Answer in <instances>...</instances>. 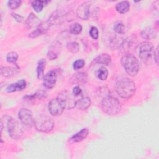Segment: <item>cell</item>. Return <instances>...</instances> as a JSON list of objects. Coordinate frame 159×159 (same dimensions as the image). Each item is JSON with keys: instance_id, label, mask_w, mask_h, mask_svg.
<instances>
[{"instance_id": "cell-1", "label": "cell", "mask_w": 159, "mask_h": 159, "mask_svg": "<svg viewBox=\"0 0 159 159\" xmlns=\"http://www.w3.org/2000/svg\"><path fill=\"white\" fill-rule=\"evenodd\" d=\"M116 92L123 99H129L133 96L136 91L134 81L129 78L121 76L117 78L116 83Z\"/></svg>"}, {"instance_id": "cell-2", "label": "cell", "mask_w": 159, "mask_h": 159, "mask_svg": "<svg viewBox=\"0 0 159 159\" xmlns=\"http://www.w3.org/2000/svg\"><path fill=\"white\" fill-rule=\"evenodd\" d=\"M121 63L126 73L130 76H135L139 70V62L137 58L131 53H126L121 58Z\"/></svg>"}, {"instance_id": "cell-3", "label": "cell", "mask_w": 159, "mask_h": 159, "mask_svg": "<svg viewBox=\"0 0 159 159\" xmlns=\"http://www.w3.org/2000/svg\"><path fill=\"white\" fill-rule=\"evenodd\" d=\"M101 108L105 113L113 116L120 112L122 106L116 98L109 95L103 98L101 102Z\"/></svg>"}, {"instance_id": "cell-4", "label": "cell", "mask_w": 159, "mask_h": 159, "mask_svg": "<svg viewBox=\"0 0 159 159\" xmlns=\"http://www.w3.org/2000/svg\"><path fill=\"white\" fill-rule=\"evenodd\" d=\"M34 125L39 132H48L53 129L54 121L46 114H39L34 119Z\"/></svg>"}, {"instance_id": "cell-5", "label": "cell", "mask_w": 159, "mask_h": 159, "mask_svg": "<svg viewBox=\"0 0 159 159\" xmlns=\"http://www.w3.org/2000/svg\"><path fill=\"white\" fill-rule=\"evenodd\" d=\"M153 50V44L148 41L140 42L136 47V52L139 58L143 61L147 62L150 59Z\"/></svg>"}, {"instance_id": "cell-6", "label": "cell", "mask_w": 159, "mask_h": 159, "mask_svg": "<svg viewBox=\"0 0 159 159\" xmlns=\"http://www.w3.org/2000/svg\"><path fill=\"white\" fill-rule=\"evenodd\" d=\"M7 129L9 136L14 140L20 139L24 134L23 129L20 124L11 117H8L7 120Z\"/></svg>"}, {"instance_id": "cell-7", "label": "cell", "mask_w": 159, "mask_h": 159, "mask_svg": "<svg viewBox=\"0 0 159 159\" xmlns=\"http://www.w3.org/2000/svg\"><path fill=\"white\" fill-rule=\"evenodd\" d=\"M65 109V107L63 103L57 97L51 99L48 103L49 112L53 116H58L61 115Z\"/></svg>"}, {"instance_id": "cell-8", "label": "cell", "mask_w": 159, "mask_h": 159, "mask_svg": "<svg viewBox=\"0 0 159 159\" xmlns=\"http://www.w3.org/2000/svg\"><path fill=\"white\" fill-rule=\"evenodd\" d=\"M19 119L21 123L27 127H32L34 125V119L32 112L26 108H22L19 111Z\"/></svg>"}, {"instance_id": "cell-9", "label": "cell", "mask_w": 159, "mask_h": 159, "mask_svg": "<svg viewBox=\"0 0 159 159\" xmlns=\"http://www.w3.org/2000/svg\"><path fill=\"white\" fill-rule=\"evenodd\" d=\"M57 98H59L61 101L63 103L65 109H70L75 107L76 100L71 96V94L67 91H63L60 92Z\"/></svg>"}, {"instance_id": "cell-10", "label": "cell", "mask_w": 159, "mask_h": 159, "mask_svg": "<svg viewBox=\"0 0 159 159\" xmlns=\"http://www.w3.org/2000/svg\"><path fill=\"white\" fill-rule=\"evenodd\" d=\"M90 3L88 1L84 2L79 6L76 10V16L78 18L86 20H88L90 16Z\"/></svg>"}, {"instance_id": "cell-11", "label": "cell", "mask_w": 159, "mask_h": 159, "mask_svg": "<svg viewBox=\"0 0 159 159\" xmlns=\"http://www.w3.org/2000/svg\"><path fill=\"white\" fill-rule=\"evenodd\" d=\"M57 81V75L54 70L47 72L43 78V84L47 88H52Z\"/></svg>"}, {"instance_id": "cell-12", "label": "cell", "mask_w": 159, "mask_h": 159, "mask_svg": "<svg viewBox=\"0 0 159 159\" xmlns=\"http://www.w3.org/2000/svg\"><path fill=\"white\" fill-rule=\"evenodd\" d=\"M50 26V25L48 24L47 22L40 23V24L37 27V29L29 34V37L30 38L37 37L38 36L44 34Z\"/></svg>"}, {"instance_id": "cell-13", "label": "cell", "mask_w": 159, "mask_h": 159, "mask_svg": "<svg viewBox=\"0 0 159 159\" xmlns=\"http://www.w3.org/2000/svg\"><path fill=\"white\" fill-rule=\"evenodd\" d=\"M26 87V81L22 79L16 83H12L7 86L6 88V90L7 93H12L15 91H21L24 89Z\"/></svg>"}, {"instance_id": "cell-14", "label": "cell", "mask_w": 159, "mask_h": 159, "mask_svg": "<svg viewBox=\"0 0 159 159\" xmlns=\"http://www.w3.org/2000/svg\"><path fill=\"white\" fill-rule=\"evenodd\" d=\"M39 24H40L39 19L35 15H34V14L30 13L25 22V28L27 29H32L35 26L37 27Z\"/></svg>"}, {"instance_id": "cell-15", "label": "cell", "mask_w": 159, "mask_h": 159, "mask_svg": "<svg viewBox=\"0 0 159 159\" xmlns=\"http://www.w3.org/2000/svg\"><path fill=\"white\" fill-rule=\"evenodd\" d=\"M19 72V68L9 66H2L1 68V75L2 76L9 78L16 75Z\"/></svg>"}, {"instance_id": "cell-16", "label": "cell", "mask_w": 159, "mask_h": 159, "mask_svg": "<svg viewBox=\"0 0 159 159\" xmlns=\"http://www.w3.org/2000/svg\"><path fill=\"white\" fill-rule=\"evenodd\" d=\"M89 130L87 128H84L81 129L78 132L74 134L70 139V140L73 142H79L84 140L88 135Z\"/></svg>"}, {"instance_id": "cell-17", "label": "cell", "mask_w": 159, "mask_h": 159, "mask_svg": "<svg viewBox=\"0 0 159 159\" xmlns=\"http://www.w3.org/2000/svg\"><path fill=\"white\" fill-rule=\"evenodd\" d=\"M157 35V32L155 29L148 27L143 29L140 32V36L142 38L147 40H150L155 38Z\"/></svg>"}, {"instance_id": "cell-18", "label": "cell", "mask_w": 159, "mask_h": 159, "mask_svg": "<svg viewBox=\"0 0 159 159\" xmlns=\"http://www.w3.org/2000/svg\"><path fill=\"white\" fill-rule=\"evenodd\" d=\"M70 81L76 84H84L87 81V75L83 72H78L71 76Z\"/></svg>"}, {"instance_id": "cell-19", "label": "cell", "mask_w": 159, "mask_h": 159, "mask_svg": "<svg viewBox=\"0 0 159 159\" xmlns=\"http://www.w3.org/2000/svg\"><path fill=\"white\" fill-rule=\"evenodd\" d=\"M91 101L88 97H83L81 99L76 100L75 107L80 110H85L91 105Z\"/></svg>"}, {"instance_id": "cell-20", "label": "cell", "mask_w": 159, "mask_h": 159, "mask_svg": "<svg viewBox=\"0 0 159 159\" xmlns=\"http://www.w3.org/2000/svg\"><path fill=\"white\" fill-rule=\"evenodd\" d=\"M94 62L98 64H102L105 65H109L111 62V58L110 55L107 53H102L94 59Z\"/></svg>"}, {"instance_id": "cell-21", "label": "cell", "mask_w": 159, "mask_h": 159, "mask_svg": "<svg viewBox=\"0 0 159 159\" xmlns=\"http://www.w3.org/2000/svg\"><path fill=\"white\" fill-rule=\"evenodd\" d=\"M116 11L120 14H125L130 9V3L127 1H122L116 5Z\"/></svg>"}, {"instance_id": "cell-22", "label": "cell", "mask_w": 159, "mask_h": 159, "mask_svg": "<svg viewBox=\"0 0 159 159\" xmlns=\"http://www.w3.org/2000/svg\"><path fill=\"white\" fill-rule=\"evenodd\" d=\"M45 65L46 60L44 58H42L38 61L36 71L37 78L39 80L42 79L44 76V70L45 68Z\"/></svg>"}, {"instance_id": "cell-23", "label": "cell", "mask_w": 159, "mask_h": 159, "mask_svg": "<svg viewBox=\"0 0 159 159\" xmlns=\"http://www.w3.org/2000/svg\"><path fill=\"white\" fill-rule=\"evenodd\" d=\"M50 1H40V0H35L32 1L31 5L34 11L37 12H40L42 11L44 5L49 2Z\"/></svg>"}, {"instance_id": "cell-24", "label": "cell", "mask_w": 159, "mask_h": 159, "mask_svg": "<svg viewBox=\"0 0 159 159\" xmlns=\"http://www.w3.org/2000/svg\"><path fill=\"white\" fill-rule=\"evenodd\" d=\"M45 96H46V93L45 91H39L33 94L27 95V96H24V99L25 100H28V101H33V100H35V99H42V98L45 97Z\"/></svg>"}, {"instance_id": "cell-25", "label": "cell", "mask_w": 159, "mask_h": 159, "mask_svg": "<svg viewBox=\"0 0 159 159\" xmlns=\"http://www.w3.org/2000/svg\"><path fill=\"white\" fill-rule=\"evenodd\" d=\"M96 76L98 78H99V80L102 81H104L107 79L108 76V71L105 67L101 66L97 70Z\"/></svg>"}, {"instance_id": "cell-26", "label": "cell", "mask_w": 159, "mask_h": 159, "mask_svg": "<svg viewBox=\"0 0 159 159\" xmlns=\"http://www.w3.org/2000/svg\"><path fill=\"white\" fill-rule=\"evenodd\" d=\"M69 30L73 35H78L82 31V26L79 23H74L70 26Z\"/></svg>"}, {"instance_id": "cell-27", "label": "cell", "mask_w": 159, "mask_h": 159, "mask_svg": "<svg viewBox=\"0 0 159 159\" xmlns=\"http://www.w3.org/2000/svg\"><path fill=\"white\" fill-rule=\"evenodd\" d=\"M67 49L71 53H75L80 50V45L76 42H70L66 44Z\"/></svg>"}, {"instance_id": "cell-28", "label": "cell", "mask_w": 159, "mask_h": 159, "mask_svg": "<svg viewBox=\"0 0 159 159\" xmlns=\"http://www.w3.org/2000/svg\"><path fill=\"white\" fill-rule=\"evenodd\" d=\"M113 29H114V30L119 34H123L125 33V25L121 22H118L116 23L113 27Z\"/></svg>"}, {"instance_id": "cell-29", "label": "cell", "mask_w": 159, "mask_h": 159, "mask_svg": "<svg viewBox=\"0 0 159 159\" xmlns=\"http://www.w3.org/2000/svg\"><path fill=\"white\" fill-rule=\"evenodd\" d=\"M18 59V54L15 52H9L6 55V60L9 63H15Z\"/></svg>"}, {"instance_id": "cell-30", "label": "cell", "mask_w": 159, "mask_h": 159, "mask_svg": "<svg viewBox=\"0 0 159 159\" xmlns=\"http://www.w3.org/2000/svg\"><path fill=\"white\" fill-rule=\"evenodd\" d=\"M97 95L99 97H102L104 98L110 95V91L109 89L106 86L101 87L97 90Z\"/></svg>"}, {"instance_id": "cell-31", "label": "cell", "mask_w": 159, "mask_h": 159, "mask_svg": "<svg viewBox=\"0 0 159 159\" xmlns=\"http://www.w3.org/2000/svg\"><path fill=\"white\" fill-rule=\"evenodd\" d=\"M20 4L21 1L19 0H11L7 2V6L11 9H16L18 8Z\"/></svg>"}, {"instance_id": "cell-32", "label": "cell", "mask_w": 159, "mask_h": 159, "mask_svg": "<svg viewBox=\"0 0 159 159\" xmlns=\"http://www.w3.org/2000/svg\"><path fill=\"white\" fill-rule=\"evenodd\" d=\"M85 65V61L83 59H78L76 60L73 65V67L74 70H77L82 68Z\"/></svg>"}, {"instance_id": "cell-33", "label": "cell", "mask_w": 159, "mask_h": 159, "mask_svg": "<svg viewBox=\"0 0 159 159\" xmlns=\"http://www.w3.org/2000/svg\"><path fill=\"white\" fill-rule=\"evenodd\" d=\"M89 35L93 39H94V40L98 39V38L99 37L98 29L94 26L91 27L89 30Z\"/></svg>"}, {"instance_id": "cell-34", "label": "cell", "mask_w": 159, "mask_h": 159, "mask_svg": "<svg viewBox=\"0 0 159 159\" xmlns=\"http://www.w3.org/2000/svg\"><path fill=\"white\" fill-rule=\"evenodd\" d=\"M72 93L74 96H78L82 93V90L78 86H76L73 88Z\"/></svg>"}, {"instance_id": "cell-35", "label": "cell", "mask_w": 159, "mask_h": 159, "mask_svg": "<svg viewBox=\"0 0 159 159\" xmlns=\"http://www.w3.org/2000/svg\"><path fill=\"white\" fill-rule=\"evenodd\" d=\"M47 57L49 60H55L57 58V54L56 53H55L53 51L49 50L47 54Z\"/></svg>"}, {"instance_id": "cell-36", "label": "cell", "mask_w": 159, "mask_h": 159, "mask_svg": "<svg viewBox=\"0 0 159 159\" xmlns=\"http://www.w3.org/2000/svg\"><path fill=\"white\" fill-rule=\"evenodd\" d=\"M12 16L18 22H22L24 21V17L17 13H12Z\"/></svg>"}, {"instance_id": "cell-37", "label": "cell", "mask_w": 159, "mask_h": 159, "mask_svg": "<svg viewBox=\"0 0 159 159\" xmlns=\"http://www.w3.org/2000/svg\"><path fill=\"white\" fill-rule=\"evenodd\" d=\"M153 56H154V60L156 63V64L158 63V47H157L155 50L153 51Z\"/></svg>"}, {"instance_id": "cell-38", "label": "cell", "mask_w": 159, "mask_h": 159, "mask_svg": "<svg viewBox=\"0 0 159 159\" xmlns=\"http://www.w3.org/2000/svg\"><path fill=\"white\" fill-rule=\"evenodd\" d=\"M2 129H3V122H2V120L1 119V132H2Z\"/></svg>"}]
</instances>
